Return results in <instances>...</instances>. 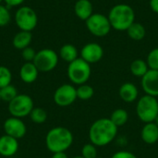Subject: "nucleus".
I'll return each instance as SVG.
<instances>
[{
  "label": "nucleus",
  "instance_id": "1",
  "mask_svg": "<svg viewBox=\"0 0 158 158\" xmlns=\"http://www.w3.org/2000/svg\"><path fill=\"white\" fill-rule=\"evenodd\" d=\"M118 128L110 118H102L95 120L90 127L88 136L90 142L97 147H104L111 143L118 135Z\"/></svg>",
  "mask_w": 158,
  "mask_h": 158
},
{
  "label": "nucleus",
  "instance_id": "2",
  "mask_svg": "<svg viewBox=\"0 0 158 158\" xmlns=\"http://www.w3.org/2000/svg\"><path fill=\"white\" fill-rule=\"evenodd\" d=\"M72 132L65 127H55L51 129L45 136L47 149L55 154L66 152L73 143Z\"/></svg>",
  "mask_w": 158,
  "mask_h": 158
},
{
  "label": "nucleus",
  "instance_id": "3",
  "mask_svg": "<svg viewBox=\"0 0 158 158\" xmlns=\"http://www.w3.org/2000/svg\"><path fill=\"white\" fill-rule=\"evenodd\" d=\"M107 17L111 27L116 31H127L135 21L134 10L127 4H118L114 6L110 9Z\"/></svg>",
  "mask_w": 158,
  "mask_h": 158
},
{
  "label": "nucleus",
  "instance_id": "4",
  "mask_svg": "<svg viewBox=\"0 0 158 158\" xmlns=\"http://www.w3.org/2000/svg\"><path fill=\"white\" fill-rule=\"evenodd\" d=\"M136 114L139 119L145 123L154 122L158 116V100L156 97L144 94L137 101Z\"/></svg>",
  "mask_w": 158,
  "mask_h": 158
},
{
  "label": "nucleus",
  "instance_id": "5",
  "mask_svg": "<svg viewBox=\"0 0 158 158\" xmlns=\"http://www.w3.org/2000/svg\"><path fill=\"white\" fill-rule=\"evenodd\" d=\"M68 77L73 84L81 85L86 83L92 74L91 65L82 58L78 57L70 62L67 69Z\"/></svg>",
  "mask_w": 158,
  "mask_h": 158
},
{
  "label": "nucleus",
  "instance_id": "6",
  "mask_svg": "<svg viewBox=\"0 0 158 158\" xmlns=\"http://www.w3.org/2000/svg\"><path fill=\"white\" fill-rule=\"evenodd\" d=\"M34 107L32 98L28 94H18L11 102L8 103V112L11 117L22 118L30 116Z\"/></svg>",
  "mask_w": 158,
  "mask_h": 158
},
{
  "label": "nucleus",
  "instance_id": "7",
  "mask_svg": "<svg viewBox=\"0 0 158 158\" xmlns=\"http://www.w3.org/2000/svg\"><path fill=\"white\" fill-rule=\"evenodd\" d=\"M15 22L20 31H31L38 23V17L35 10L30 6H19L15 13Z\"/></svg>",
  "mask_w": 158,
  "mask_h": 158
},
{
  "label": "nucleus",
  "instance_id": "8",
  "mask_svg": "<svg viewBox=\"0 0 158 158\" xmlns=\"http://www.w3.org/2000/svg\"><path fill=\"white\" fill-rule=\"evenodd\" d=\"M32 63L39 72H49L56 68L58 64V55L50 48L41 49L36 53Z\"/></svg>",
  "mask_w": 158,
  "mask_h": 158
},
{
  "label": "nucleus",
  "instance_id": "9",
  "mask_svg": "<svg viewBox=\"0 0 158 158\" xmlns=\"http://www.w3.org/2000/svg\"><path fill=\"white\" fill-rule=\"evenodd\" d=\"M85 24L88 31L97 37L106 36L112 28L108 17L102 13H94L85 21Z\"/></svg>",
  "mask_w": 158,
  "mask_h": 158
},
{
  "label": "nucleus",
  "instance_id": "10",
  "mask_svg": "<svg viewBox=\"0 0 158 158\" xmlns=\"http://www.w3.org/2000/svg\"><path fill=\"white\" fill-rule=\"evenodd\" d=\"M77 100V90L72 84H62L54 93V102L61 107L69 106Z\"/></svg>",
  "mask_w": 158,
  "mask_h": 158
},
{
  "label": "nucleus",
  "instance_id": "11",
  "mask_svg": "<svg viewBox=\"0 0 158 158\" xmlns=\"http://www.w3.org/2000/svg\"><path fill=\"white\" fill-rule=\"evenodd\" d=\"M3 129L6 135L11 136L17 140L23 138L27 132L25 123L21 120V118L15 117H10L5 120Z\"/></svg>",
  "mask_w": 158,
  "mask_h": 158
},
{
  "label": "nucleus",
  "instance_id": "12",
  "mask_svg": "<svg viewBox=\"0 0 158 158\" xmlns=\"http://www.w3.org/2000/svg\"><path fill=\"white\" fill-rule=\"evenodd\" d=\"M103 56L104 49L97 43H88L81 50V58L90 65L99 62L103 58Z\"/></svg>",
  "mask_w": 158,
  "mask_h": 158
},
{
  "label": "nucleus",
  "instance_id": "13",
  "mask_svg": "<svg viewBox=\"0 0 158 158\" xmlns=\"http://www.w3.org/2000/svg\"><path fill=\"white\" fill-rule=\"evenodd\" d=\"M141 84L145 94L158 97V70L149 69L142 78Z\"/></svg>",
  "mask_w": 158,
  "mask_h": 158
},
{
  "label": "nucleus",
  "instance_id": "14",
  "mask_svg": "<svg viewBox=\"0 0 158 158\" xmlns=\"http://www.w3.org/2000/svg\"><path fill=\"white\" fill-rule=\"evenodd\" d=\"M19 151V142L17 139L6 134L0 137V156L11 157Z\"/></svg>",
  "mask_w": 158,
  "mask_h": 158
},
{
  "label": "nucleus",
  "instance_id": "15",
  "mask_svg": "<svg viewBox=\"0 0 158 158\" xmlns=\"http://www.w3.org/2000/svg\"><path fill=\"white\" fill-rule=\"evenodd\" d=\"M118 94L121 100L125 103H133L138 100L139 90L137 86L132 82L123 83L118 90Z\"/></svg>",
  "mask_w": 158,
  "mask_h": 158
},
{
  "label": "nucleus",
  "instance_id": "16",
  "mask_svg": "<svg viewBox=\"0 0 158 158\" xmlns=\"http://www.w3.org/2000/svg\"><path fill=\"white\" fill-rule=\"evenodd\" d=\"M38 74L39 70L32 62H25L19 69L20 80L27 84L34 82L38 78Z\"/></svg>",
  "mask_w": 158,
  "mask_h": 158
},
{
  "label": "nucleus",
  "instance_id": "17",
  "mask_svg": "<svg viewBox=\"0 0 158 158\" xmlns=\"http://www.w3.org/2000/svg\"><path fill=\"white\" fill-rule=\"evenodd\" d=\"M93 4L90 0H77L74 5L75 15L81 20L86 21L93 13Z\"/></svg>",
  "mask_w": 158,
  "mask_h": 158
},
{
  "label": "nucleus",
  "instance_id": "18",
  "mask_svg": "<svg viewBox=\"0 0 158 158\" xmlns=\"http://www.w3.org/2000/svg\"><path fill=\"white\" fill-rule=\"evenodd\" d=\"M141 138L147 144H155L158 141V126L155 122L145 123L141 131Z\"/></svg>",
  "mask_w": 158,
  "mask_h": 158
},
{
  "label": "nucleus",
  "instance_id": "19",
  "mask_svg": "<svg viewBox=\"0 0 158 158\" xmlns=\"http://www.w3.org/2000/svg\"><path fill=\"white\" fill-rule=\"evenodd\" d=\"M32 40L31 31H19L18 33L15 34L12 40V44L16 49L22 50L28 46H30Z\"/></svg>",
  "mask_w": 158,
  "mask_h": 158
},
{
  "label": "nucleus",
  "instance_id": "20",
  "mask_svg": "<svg viewBox=\"0 0 158 158\" xmlns=\"http://www.w3.org/2000/svg\"><path fill=\"white\" fill-rule=\"evenodd\" d=\"M78 56H79L78 49L76 48L75 45H73L71 44H66L62 45L59 50L60 58H62L64 61L68 62L69 64L70 62L74 61L75 59H77Z\"/></svg>",
  "mask_w": 158,
  "mask_h": 158
},
{
  "label": "nucleus",
  "instance_id": "21",
  "mask_svg": "<svg viewBox=\"0 0 158 158\" xmlns=\"http://www.w3.org/2000/svg\"><path fill=\"white\" fill-rule=\"evenodd\" d=\"M130 69L133 76L143 78L150 69H149L146 61H144L143 59L138 58L131 62V64L130 66Z\"/></svg>",
  "mask_w": 158,
  "mask_h": 158
},
{
  "label": "nucleus",
  "instance_id": "22",
  "mask_svg": "<svg viewBox=\"0 0 158 158\" xmlns=\"http://www.w3.org/2000/svg\"><path fill=\"white\" fill-rule=\"evenodd\" d=\"M129 37L134 41H141L145 37L146 34V31L145 28L143 24L134 21L130 27L129 29L126 31Z\"/></svg>",
  "mask_w": 158,
  "mask_h": 158
},
{
  "label": "nucleus",
  "instance_id": "23",
  "mask_svg": "<svg viewBox=\"0 0 158 158\" xmlns=\"http://www.w3.org/2000/svg\"><path fill=\"white\" fill-rule=\"evenodd\" d=\"M110 120L118 128L124 126L129 120V113L123 108H118L111 113Z\"/></svg>",
  "mask_w": 158,
  "mask_h": 158
},
{
  "label": "nucleus",
  "instance_id": "24",
  "mask_svg": "<svg viewBox=\"0 0 158 158\" xmlns=\"http://www.w3.org/2000/svg\"><path fill=\"white\" fill-rule=\"evenodd\" d=\"M76 90H77V98L82 101L90 100L94 94V88L91 85L86 84V83L79 85L78 88H76Z\"/></svg>",
  "mask_w": 158,
  "mask_h": 158
},
{
  "label": "nucleus",
  "instance_id": "25",
  "mask_svg": "<svg viewBox=\"0 0 158 158\" xmlns=\"http://www.w3.org/2000/svg\"><path fill=\"white\" fill-rule=\"evenodd\" d=\"M17 95H18V91H17L16 87H14L11 84H9V85L0 89V98H1V101L9 103Z\"/></svg>",
  "mask_w": 158,
  "mask_h": 158
},
{
  "label": "nucleus",
  "instance_id": "26",
  "mask_svg": "<svg viewBox=\"0 0 158 158\" xmlns=\"http://www.w3.org/2000/svg\"><path fill=\"white\" fill-rule=\"evenodd\" d=\"M30 118L33 123L43 124L47 119V113L44 109L41 107H33L30 114Z\"/></svg>",
  "mask_w": 158,
  "mask_h": 158
},
{
  "label": "nucleus",
  "instance_id": "27",
  "mask_svg": "<svg viewBox=\"0 0 158 158\" xmlns=\"http://www.w3.org/2000/svg\"><path fill=\"white\" fill-rule=\"evenodd\" d=\"M12 74L8 68L0 66V89L11 84Z\"/></svg>",
  "mask_w": 158,
  "mask_h": 158
},
{
  "label": "nucleus",
  "instance_id": "28",
  "mask_svg": "<svg viewBox=\"0 0 158 158\" xmlns=\"http://www.w3.org/2000/svg\"><path fill=\"white\" fill-rule=\"evenodd\" d=\"M81 156L84 158H96L98 156L97 146H95L92 143L83 145L81 148Z\"/></svg>",
  "mask_w": 158,
  "mask_h": 158
},
{
  "label": "nucleus",
  "instance_id": "29",
  "mask_svg": "<svg viewBox=\"0 0 158 158\" xmlns=\"http://www.w3.org/2000/svg\"><path fill=\"white\" fill-rule=\"evenodd\" d=\"M146 62L150 69L158 70V47L154 48L149 52Z\"/></svg>",
  "mask_w": 158,
  "mask_h": 158
},
{
  "label": "nucleus",
  "instance_id": "30",
  "mask_svg": "<svg viewBox=\"0 0 158 158\" xmlns=\"http://www.w3.org/2000/svg\"><path fill=\"white\" fill-rule=\"evenodd\" d=\"M11 20V14L7 6L0 4V27L7 25Z\"/></svg>",
  "mask_w": 158,
  "mask_h": 158
},
{
  "label": "nucleus",
  "instance_id": "31",
  "mask_svg": "<svg viewBox=\"0 0 158 158\" xmlns=\"http://www.w3.org/2000/svg\"><path fill=\"white\" fill-rule=\"evenodd\" d=\"M36 53L37 52L32 47L28 46L21 50V56L26 62H32L36 56Z\"/></svg>",
  "mask_w": 158,
  "mask_h": 158
},
{
  "label": "nucleus",
  "instance_id": "32",
  "mask_svg": "<svg viewBox=\"0 0 158 158\" xmlns=\"http://www.w3.org/2000/svg\"><path fill=\"white\" fill-rule=\"evenodd\" d=\"M111 158H137V156L131 153V152H128V151H118L117 153H115Z\"/></svg>",
  "mask_w": 158,
  "mask_h": 158
},
{
  "label": "nucleus",
  "instance_id": "33",
  "mask_svg": "<svg viewBox=\"0 0 158 158\" xmlns=\"http://www.w3.org/2000/svg\"><path fill=\"white\" fill-rule=\"evenodd\" d=\"M7 7H13V6H21V4L25 0H3Z\"/></svg>",
  "mask_w": 158,
  "mask_h": 158
},
{
  "label": "nucleus",
  "instance_id": "34",
  "mask_svg": "<svg viewBox=\"0 0 158 158\" xmlns=\"http://www.w3.org/2000/svg\"><path fill=\"white\" fill-rule=\"evenodd\" d=\"M150 7L155 13L158 14V0H150Z\"/></svg>",
  "mask_w": 158,
  "mask_h": 158
},
{
  "label": "nucleus",
  "instance_id": "35",
  "mask_svg": "<svg viewBox=\"0 0 158 158\" xmlns=\"http://www.w3.org/2000/svg\"><path fill=\"white\" fill-rule=\"evenodd\" d=\"M52 158H69L67 154L65 152H60V153H55L53 154Z\"/></svg>",
  "mask_w": 158,
  "mask_h": 158
},
{
  "label": "nucleus",
  "instance_id": "36",
  "mask_svg": "<svg viewBox=\"0 0 158 158\" xmlns=\"http://www.w3.org/2000/svg\"><path fill=\"white\" fill-rule=\"evenodd\" d=\"M154 122H155V123H156V125L158 126V116L156 117V118L155 119V121H154Z\"/></svg>",
  "mask_w": 158,
  "mask_h": 158
},
{
  "label": "nucleus",
  "instance_id": "37",
  "mask_svg": "<svg viewBox=\"0 0 158 158\" xmlns=\"http://www.w3.org/2000/svg\"><path fill=\"white\" fill-rule=\"evenodd\" d=\"M72 158H84L83 156H74V157Z\"/></svg>",
  "mask_w": 158,
  "mask_h": 158
},
{
  "label": "nucleus",
  "instance_id": "38",
  "mask_svg": "<svg viewBox=\"0 0 158 158\" xmlns=\"http://www.w3.org/2000/svg\"><path fill=\"white\" fill-rule=\"evenodd\" d=\"M96 158H104V157H100V156H97V157Z\"/></svg>",
  "mask_w": 158,
  "mask_h": 158
},
{
  "label": "nucleus",
  "instance_id": "39",
  "mask_svg": "<svg viewBox=\"0 0 158 158\" xmlns=\"http://www.w3.org/2000/svg\"><path fill=\"white\" fill-rule=\"evenodd\" d=\"M2 1H3V0H0V4H1V2H2Z\"/></svg>",
  "mask_w": 158,
  "mask_h": 158
},
{
  "label": "nucleus",
  "instance_id": "40",
  "mask_svg": "<svg viewBox=\"0 0 158 158\" xmlns=\"http://www.w3.org/2000/svg\"><path fill=\"white\" fill-rule=\"evenodd\" d=\"M0 101H1V98H0Z\"/></svg>",
  "mask_w": 158,
  "mask_h": 158
}]
</instances>
